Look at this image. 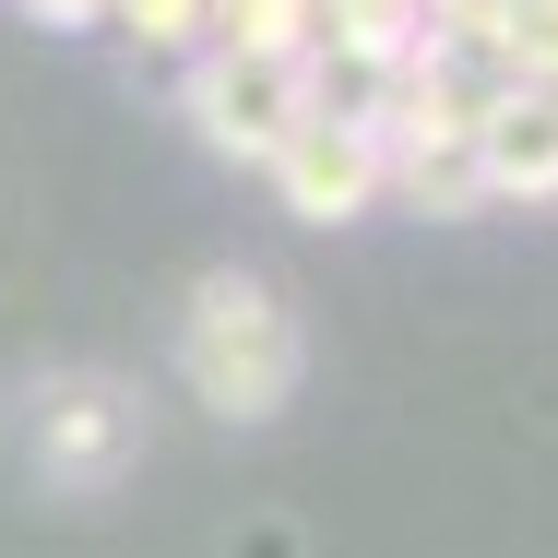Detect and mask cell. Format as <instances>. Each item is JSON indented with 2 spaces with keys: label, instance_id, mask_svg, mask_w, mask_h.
Segmentation results:
<instances>
[{
  "label": "cell",
  "instance_id": "6da1fadb",
  "mask_svg": "<svg viewBox=\"0 0 558 558\" xmlns=\"http://www.w3.org/2000/svg\"><path fill=\"white\" fill-rule=\"evenodd\" d=\"M179 380L226 428H274L298 404V380H310V333H298L286 286L250 274V262H215L191 286V310H179Z\"/></svg>",
  "mask_w": 558,
  "mask_h": 558
},
{
  "label": "cell",
  "instance_id": "7a4b0ae2",
  "mask_svg": "<svg viewBox=\"0 0 558 558\" xmlns=\"http://www.w3.org/2000/svg\"><path fill=\"white\" fill-rule=\"evenodd\" d=\"M12 451H24V475L48 499H108L143 463V392L108 380V368H48L12 404Z\"/></svg>",
  "mask_w": 558,
  "mask_h": 558
},
{
  "label": "cell",
  "instance_id": "3957f363",
  "mask_svg": "<svg viewBox=\"0 0 558 558\" xmlns=\"http://www.w3.org/2000/svg\"><path fill=\"white\" fill-rule=\"evenodd\" d=\"M179 108H191V131H203L215 155H238V167H274V143L322 108V96H310V60H226V48H191Z\"/></svg>",
  "mask_w": 558,
  "mask_h": 558
},
{
  "label": "cell",
  "instance_id": "277c9868",
  "mask_svg": "<svg viewBox=\"0 0 558 558\" xmlns=\"http://www.w3.org/2000/svg\"><path fill=\"white\" fill-rule=\"evenodd\" d=\"M262 179L286 191V215H310V226H356L368 203H380V143H368V119L310 108L286 143H274V167H262Z\"/></svg>",
  "mask_w": 558,
  "mask_h": 558
},
{
  "label": "cell",
  "instance_id": "5b68a950",
  "mask_svg": "<svg viewBox=\"0 0 558 558\" xmlns=\"http://www.w3.org/2000/svg\"><path fill=\"white\" fill-rule=\"evenodd\" d=\"M475 179L487 203H558V96H499L487 131H475Z\"/></svg>",
  "mask_w": 558,
  "mask_h": 558
},
{
  "label": "cell",
  "instance_id": "8992f818",
  "mask_svg": "<svg viewBox=\"0 0 558 558\" xmlns=\"http://www.w3.org/2000/svg\"><path fill=\"white\" fill-rule=\"evenodd\" d=\"M310 60H333L356 84H392L404 60H428V0H322V48Z\"/></svg>",
  "mask_w": 558,
  "mask_h": 558
},
{
  "label": "cell",
  "instance_id": "52a82bcc",
  "mask_svg": "<svg viewBox=\"0 0 558 558\" xmlns=\"http://www.w3.org/2000/svg\"><path fill=\"white\" fill-rule=\"evenodd\" d=\"M203 48H226V60H310L322 48V0H203Z\"/></svg>",
  "mask_w": 558,
  "mask_h": 558
},
{
  "label": "cell",
  "instance_id": "ba28073f",
  "mask_svg": "<svg viewBox=\"0 0 558 558\" xmlns=\"http://www.w3.org/2000/svg\"><path fill=\"white\" fill-rule=\"evenodd\" d=\"M108 24L131 36V48H203V0H108Z\"/></svg>",
  "mask_w": 558,
  "mask_h": 558
},
{
  "label": "cell",
  "instance_id": "9c48e42d",
  "mask_svg": "<svg viewBox=\"0 0 558 558\" xmlns=\"http://www.w3.org/2000/svg\"><path fill=\"white\" fill-rule=\"evenodd\" d=\"M36 24H108V0H24Z\"/></svg>",
  "mask_w": 558,
  "mask_h": 558
}]
</instances>
